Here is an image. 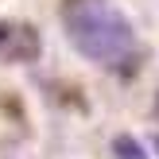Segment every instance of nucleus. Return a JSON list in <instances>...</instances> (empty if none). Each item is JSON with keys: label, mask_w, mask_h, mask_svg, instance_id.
Wrapping results in <instances>:
<instances>
[{"label": "nucleus", "mask_w": 159, "mask_h": 159, "mask_svg": "<svg viewBox=\"0 0 159 159\" xmlns=\"http://www.w3.org/2000/svg\"><path fill=\"white\" fill-rule=\"evenodd\" d=\"M62 27L82 58L101 70L128 74L140 62V39L113 0H62Z\"/></svg>", "instance_id": "nucleus-1"}, {"label": "nucleus", "mask_w": 159, "mask_h": 159, "mask_svg": "<svg viewBox=\"0 0 159 159\" xmlns=\"http://www.w3.org/2000/svg\"><path fill=\"white\" fill-rule=\"evenodd\" d=\"M0 54L12 62H31L39 54V39L31 27H20V23L0 20Z\"/></svg>", "instance_id": "nucleus-2"}, {"label": "nucleus", "mask_w": 159, "mask_h": 159, "mask_svg": "<svg viewBox=\"0 0 159 159\" xmlns=\"http://www.w3.org/2000/svg\"><path fill=\"white\" fill-rule=\"evenodd\" d=\"M113 155L116 159H148V148L136 136H116L113 140Z\"/></svg>", "instance_id": "nucleus-3"}, {"label": "nucleus", "mask_w": 159, "mask_h": 159, "mask_svg": "<svg viewBox=\"0 0 159 159\" xmlns=\"http://www.w3.org/2000/svg\"><path fill=\"white\" fill-rule=\"evenodd\" d=\"M155 152H159V136H155Z\"/></svg>", "instance_id": "nucleus-4"}]
</instances>
